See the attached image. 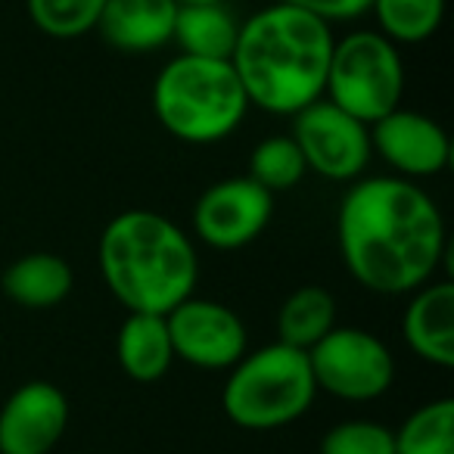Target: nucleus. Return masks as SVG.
<instances>
[{
    "mask_svg": "<svg viewBox=\"0 0 454 454\" xmlns=\"http://www.w3.org/2000/svg\"><path fill=\"white\" fill-rule=\"evenodd\" d=\"M371 13L392 44H423L442 28L445 0H371Z\"/></svg>",
    "mask_w": 454,
    "mask_h": 454,
    "instance_id": "nucleus-20",
    "label": "nucleus"
},
{
    "mask_svg": "<svg viewBox=\"0 0 454 454\" xmlns=\"http://www.w3.org/2000/svg\"><path fill=\"white\" fill-rule=\"evenodd\" d=\"M371 150L398 177H435L451 162V140L435 119L414 109H392L371 125Z\"/></svg>",
    "mask_w": 454,
    "mask_h": 454,
    "instance_id": "nucleus-11",
    "label": "nucleus"
},
{
    "mask_svg": "<svg viewBox=\"0 0 454 454\" xmlns=\"http://www.w3.org/2000/svg\"><path fill=\"white\" fill-rule=\"evenodd\" d=\"M317 454H395V439L377 420H342L324 433Z\"/></svg>",
    "mask_w": 454,
    "mask_h": 454,
    "instance_id": "nucleus-23",
    "label": "nucleus"
},
{
    "mask_svg": "<svg viewBox=\"0 0 454 454\" xmlns=\"http://www.w3.org/2000/svg\"><path fill=\"white\" fill-rule=\"evenodd\" d=\"M274 218V193L249 175L224 177L206 187L190 212V224L200 243L218 253H234L265 234Z\"/></svg>",
    "mask_w": 454,
    "mask_h": 454,
    "instance_id": "nucleus-9",
    "label": "nucleus"
},
{
    "mask_svg": "<svg viewBox=\"0 0 454 454\" xmlns=\"http://www.w3.org/2000/svg\"><path fill=\"white\" fill-rule=\"evenodd\" d=\"M305 355L317 392L340 402H373L386 395L395 380V358L371 330L333 327Z\"/></svg>",
    "mask_w": 454,
    "mask_h": 454,
    "instance_id": "nucleus-7",
    "label": "nucleus"
},
{
    "mask_svg": "<svg viewBox=\"0 0 454 454\" xmlns=\"http://www.w3.org/2000/svg\"><path fill=\"white\" fill-rule=\"evenodd\" d=\"M284 4L317 16L327 26H333V22H352L358 16L371 13V0H284Z\"/></svg>",
    "mask_w": 454,
    "mask_h": 454,
    "instance_id": "nucleus-24",
    "label": "nucleus"
},
{
    "mask_svg": "<svg viewBox=\"0 0 454 454\" xmlns=\"http://www.w3.org/2000/svg\"><path fill=\"white\" fill-rule=\"evenodd\" d=\"M106 0H26L28 20L53 41H75L97 32Z\"/></svg>",
    "mask_w": 454,
    "mask_h": 454,
    "instance_id": "nucleus-22",
    "label": "nucleus"
},
{
    "mask_svg": "<svg viewBox=\"0 0 454 454\" xmlns=\"http://www.w3.org/2000/svg\"><path fill=\"white\" fill-rule=\"evenodd\" d=\"M293 140L302 150L309 171L327 181H358L371 165V125L333 106L327 97L293 115Z\"/></svg>",
    "mask_w": 454,
    "mask_h": 454,
    "instance_id": "nucleus-8",
    "label": "nucleus"
},
{
    "mask_svg": "<svg viewBox=\"0 0 454 454\" xmlns=\"http://www.w3.org/2000/svg\"><path fill=\"white\" fill-rule=\"evenodd\" d=\"M404 342L420 361L433 367H454V284L429 280L411 293L404 309Z\"/></svg>",
    "mask_w": 454,
    "mask_h": 454,
    "instance_id": "nucleus-13",
    "label": "nucleus"
},
{
    "mask_svg": "<svg viewBox=\"0 0 454 454\" xmlns=\"http://www.w3.org/2000/svg\"><path fill=\"white\" fill-rule=\"evenodd\" d=\"M346 271L364 290L404 296L429 284L448 255L445 218L408 177H358L336 212Z\"/></svg>",
    "mask_w": 454,
    "mask_h": 454,
    "instance_id": "nucleus-1",
    "label": "nucleus"
},
{
    "mask_svg": "<svg viewBox=\"0 0 454 454\" xmlns=\"http://www.w3.org/2000/svg\"><path fill=\"white\" fill-rule=\"evenodd\" d=\"M115 358L128 380L134 383H159L175 364V348L165 315H146V311H128L115 336Z\"/></svg>",
    "mask_w": 454,
    "mask_h": 454,
    "instance_id": "nucleus-15",
    "label": "nucleus"
},
{
    "mask_svg": "<svg viewBox=\"0 0 454 454\" xmlns=\"http://www.w3.org/2000/svg\"><path fill=\"white\" fill-rule=\"evenodd\" d=\"M75 286L69 262L53 253H26L16 262H10L7 271L0 274V290L20 309L47 311L66 302Z\"/></svg>",
    "mask_w": 454,
    "mask_h": 454,
    "instance_id": "nucleus-16",
    "label": "nucleus"
},
{
    "mask_svg": "<svg viewBox=\"0 0 454 454\" xmlns=\"http://www.w3.org/2000/svg\"><path fill=\"white\" fill-rule=\"evenodd\" d=\"M395 454H454V402L435 398L420 404L392 429Z\"/></svg>",
    "mask_w": 454,
    "mask_h": 454,
    "instance_id": "nucleus-19",
    "label": "nucleus"
},
{
    "mask_svg": "<svg viewBox=\"0 0 454 454\" xmlns=\"http://www.w3.org/2000/svg\"><path fill=\"white\" fill-rule=\"evenodd\" d=\"M336 327V299L324 286H299L278 311V342L309 352Z\"/></svg>",
    "mask_w": 454,
    "mask_h": 454,
    "instance_id": "nucleus-18",
    "label": "nucleus"
},
{
    "mask_svg": "<svg viewBox=\"0 0 454 454\" xmlns=\"http://www.w3.org/2000/svg\"><path fill=\"white\" fill-rule=\"evenodd\" d=\"M175 20V0H106L97 32L113 51L144 57L171 44Z\"/></svg>",
    "mask_w": 454,
    "mask_h": 454,
    "instance_id": "nucleus-14",
    "label": "nucleus"
},
{
    "mask_svg": "<svg viewBox=\"0 0 454 454\" xmlns=\"http://www.w3.org/2000/svg\"><path fill=\"white\" fill-rule=\"evenodd\" d=\"M240 22L224 4H206V7H177L175 41L184 57L200 59H231L237 44Z\"/></svg>",
    "mask_w": 454,
    "mask_h": 454,
    "instance_id": "nucleus-17",
    "label": "nucleus"
},
{
    "mask_svg": "<svg viewBox=\"0 0 454 454\" xmlns=\"http://www.w3.org/2000/svg\"><path fill=\"white\" fill-rule=\"evenodd\" d=\"M247 175L268 193H284V190L302 184V177L309 175V165H305L302 150L290 134H271L253 146Z\"/></svg>",
    "mask_w": 454,
    "mask_h": 454,
    "instance_id": "nucleus-21",
    "label": "nucleus"
},
{
    "mask_svg": "<svg viewBox=\"0 0 454 454\" xmlns=\"http://www.w3.org/2000/svg\"><path fill=\"white\" fill-rule=\"evenodd\" d=\"M333 28L284 0L240 22L231 53L249 106L271 115H296L324 97Z\"/></svg>",
    "mask_w": 454,
    "mask_h": 454,
    "instance_id": "nucleus-2",
    "label": "nucleus"
},
{
    "mask_svg": "<svg viewBox=\"0 0 454 454\" xmlns=\"http://www.w3.org/2000/svg\"><path fill=\"white\" fill-rule=\"evenodd\" d=\"M69 427V398L57 383H22L0 408V454H51Z\"/></svg>",
    "mask_w": 454,
    "mask_h": 454,
    "instance_id": "nucleus-12",
    "label": "nucleus"
},
{
    "mask_svg": "<svg viewBox=\"0 0 454 454\" xmlns=\"http://www.w3.org/2000/svg\"><path fill=\"white\" fill-rule=\"evenodd\" d=\"M97 265L115 302L146 315H168L193 296L200 278L193 240L171 218L150 208H128L106 221L97 243Z\"/></svg>",
    "mask_w": 454,
    "mask_h": 454,
    "instance_id": "nucleus-3",
    "label": "nucleus"
},
{
    "mask_svg": "<svg viewBox=\"0 0 454 454\" xmlns=\"http://www.w3.org/2000/svg\"><path fill=\"white\" fill-rule=\"evenodd\" d=\"M153 113L175 140L208 146L243 125L249 100L231 59L177 53L153 82Z\"/></svg>",
    "mask_w": 454,
    "mask_h": 454,
    "instance_id": "nucleus-4",
    "label": "nucleus"
},
{
    "mask_svg": "<svg viewBox=\"0 0 454 454\" xmlns=\"http://www.w3.org/2000/svg\"><path fill=\"white\" fill-rule=\"evenodd\" d=\"M324 97L364 125L398 109L404 97V63L398 44L373 28L336 38Z\"/></svg>",
    "mask_w": 454,
    "mask_h": 454,
    "instance_id": "nucleus-6",
    "label": "nucleus"
},
{
    "mask_svg": "<svg viewBox=\"0 0 454 454\" xmlns=\"http://www.w3.org/2000/svg\"><path fill=\"white\" fill-rule=\"evenodd\" d=\"M317 386L309 355L284 342L247 352L227 373L221 408L231 423L249 433L284 429L305 417L315 404Z\"/></svg>",
    "mask_w": 454,
    "mask_h": 454,
    "instance_id": "nucleus-5",
    "label": "nucleus"
},
{
    "mask_svg": "<svg viewBox=\"0 0 454 454\" xmlns=\"http://www.w3.org/2000/svg\"><path fill=\"white\" fill-rule=\"evenodd\" d=\"M175 358L200 371H231L249 352L247 324L215 299L190 296L165 315Z\"/></svg>",
    "mask_w": 454,
    "mask_h": 454,
    "instance_id": "nucleus-10",
    "label": "nucleus"
},
{
    "mask_svg": "<svg viewBox=\"0 0 454 454\" xmlns=\"http://www.w3.org/2000/svg\"><path fill=\"white\" fill-rule=\"evenodd\" d=\"M177 7H206V4H224V0H175Z\"/></svg>",
    "mask_w": 454,
    "mask_h": 454,
    "instance_id": "nucleus-25",
    "label": "nucleus"
}]
</instances>
